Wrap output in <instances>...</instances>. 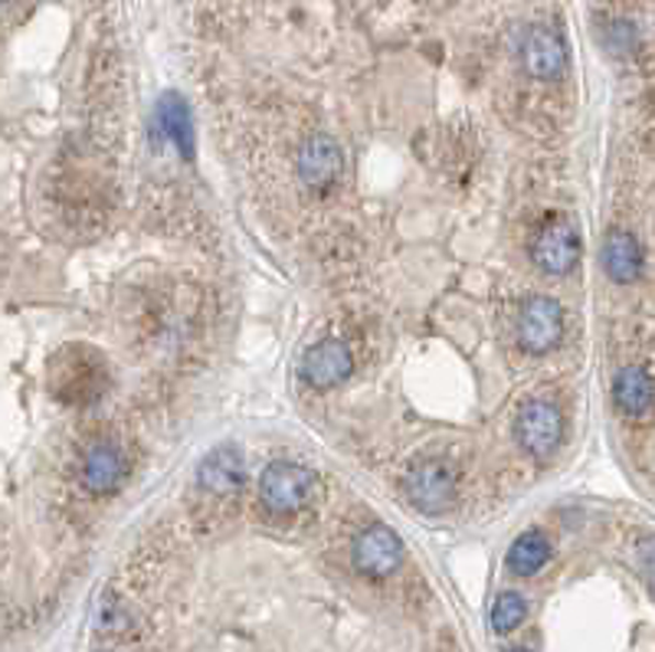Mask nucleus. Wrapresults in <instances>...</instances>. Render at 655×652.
<instances>
[{"label":"nucleus","instance_id":"7","mask_svg":"<svg viewBox=\"0 0 655 652\" xmlns=\"http://www.w3.org/2000/svg\"><path fill=\"white\" fill-rule=\"evenodd\" d=\"M400 557H403V544L384 524L368 528L354 541V564L368 577H387V574H393L400 567Z\"/></svg>","mask_w":655,"mask_h":652},{"label":"nucleus","instance_id":"9","mask_svg":"<svg viewBox=\"0 0 655 652\" xmlns=\"http://www.w3.org/2000/svg\"><path fill=\"white\" fill-rule=\"evenodd\" d=\"M354 361H351V351L348 345L341 341H318L315 348L305 351L302 358V374L312 388L318 391H328V388H338L348 374H351Z\"/></svg>","mask_w":655,"mask_h":652},{"label":"nucleus","instance_id":"17","mask_svg":"<svg viewBox=\"0 0 655 652\" xmlns=\"http://www.w3.org/2000/svg\"><path fill=\"white\" fill-rule=\"evenodd\" d=\"M512 652H527V650H512Z\"/></svg>","mask_w":655,"mask_h":652},{"label":"nucleus","instance_id":"3","mask_svg":"<svg viewBox=\"0 0 655 652\" xmlns=\"http://www.w3.org/2000/svg\"><path fill=\"white\" fill-rule=\"evenodd\" d=\"M580 260V233L567 217H550L534 237V262L550 272L564 275Z\"/></svg>","mask_w":655,"mask_h":652},{"label":"nucleus","instance_id":"4","mask_svg":"<svg viewBox=\"0 0 655 652\" xmlns=\"http://www.w3.org/2000/svg\"><path fill=\"white\" fill-rule=\"evenodd\" d=\"M515 433H518V443L531 456L547 459L560 446V433H564L560 410L554 403H547V400L524 403L522 413H518V423H515Z\"/></svg>","mask_w":655,"mask_h":652},{"label":"nucleus","instance_id":"16","mask_svg":"<svg viewBox=\"0 0 655 652\" xmlns=\"http://www.w3.org/2000/svg\"><path fill=\"white\" fill-rule=\"evenodd\" d=\"M524 613H527V604H524L522 594H515V590H505L499 600H495V607H492V630L495 633H512V630H518L524 620Z\"/></svg>","mask_w":655,"mask_h":652},{"label":"nucleus","instance_id":"14","mask_svg":"<svg viewBox=\"0 0 655 652\" xmlns=\"http://www.w3.org/2000/svg\"><path fill=\"white\" fill-rule=\"evenodd\" d=\"M613 396H616V406L626 416H646L653 410L655 400L653 378L646 371H640V368H626L613 381Z\"/></svg>","mask_w":655,"mask_h":652},{"label":"nucleus","instance_id":"18","mask_svg":"<svg viewBox=\"0 0 655 652\" xmlns=\"http://www.w3.org/2000/svg\"><path fill=\"white\" fill-rule=\"evenodd\" d=\"M0 3H3V0H0Z\"/></svg>","mask_w":655,"mask_h":652},{"label":"nucleus","instance_id":"5","mask_svg":"<svg viewBox=\"0 0 655 652\" xmlns=\"http://www.w3.org/2000/svg\"><path fill=\"white\" fill-rule=\"evenodd\" d=\"M564 335V312L554 298L547 295H534L527 298L518 315V341H522L527 351L534 355H544L550 348H557Z\"/></svg>","mask_w":655,"mask_h":652},{"label":"nucleus","instance_id":"15","mask_svg":"<svg viewBox=\"0 0 655 652\" xmlns=\"http://www.w3.org/2000/svg\"><path fill=\"white\" fill-rule=\"evenodd\" d=\"M547 561H550V541H547L541 531H527V534H522V537L512 544V551H509V567H512V574H518V577L537 574Z\"/></svg>","mask_w":655,"mask_h":652},{"label":"nucleus","instance_id":"1","mask_svg":"<svg viewBox=\"0 0 655 652\" xmlns=\"http://www.w3.org/2000/svg\"><path fill=\"white\" fill-rule=\"evenodd\" d=\"M312 486H315V479L305 466L279 459V463L265 466L260 479V496L269 512L285 515V512H295L305 506V499L312 496Z\"/></svg>","mask_w":655,"mask_h":652},{"label":"nucleus","instance_id":"8","mask_svg":"<svg viewBox=\"0 0 655 652\" xmlns=\"http://www.w3.org/2000/svg\"><path fill=\"white\" fill-rule=\"evenodd\" d=\"M341 164H345L341 148H338V141L328 138V134H312V138L302 144V151H298V174H302V181H305L308 187H315V191L331 187V184L338 181V174H341Z\"/></svg>","mask_w":655,"mask_h":652},{"label":"nucleus","instance_id":"11","mask_svg":"<svg viewBox=\"0 0 655 652\" xmlns=\"http://www.w3.org/2000/svg\"><path fill=\"white\" fill-rule=\"evenodd\" d=\"M125 479V456L119 446L112 443H99L89 449L86 463H83V482L89 492L106 496L112 489H119V482Z\"/></svg>","mask_w":655,"mask_h":652},{"label":"nucleus","instance_id":"6","mask_svg":"<svg viewBox=\"0 0 655 652\" xmlns=\"http://www.w3.org/2000/svg\"><path fill=\"white\" fill-rule=\"evenodd\" d=\"M522 63L534 79H557L567 69V46L550 26H531L522 40Z\"/></svg>","mask_w":655,"mask_h":652},{"label":"nucleus","instance_id":"13","mask_svg":"<svg viewBox=\"0 0 655 652\" xmlns=\"http://www.w3.org/2000/svg\"><path fill=\"white\" fill-rule=\"evenodd\" d=\"M603 269L616 282H633L643 272V250L633 233L613 230L603 243Z\"/></svg>","mask_w":655,"mask_h":652},{"label":"nucleus","instance_id":"10","mask_svg":"<svg viewBox=\"0 0 655 652\" xmlns=\"http://www.w3.org/2000/svg\"><path fill=\"white\" fill-rule=\"evenodd\" d=\"M200 486L207 492H217V496H230L243 486L247 479V463L240 456L237 446H220L214 449L204 463H200V472H197Z\"/></svg>","mask_w":655,"mask_h":652},{"label":"nucleus","instance_id":"12","mask_svg":"<svg viewBox=\"0 0 655 652\" xmlns=\"http://www.w3.org/2000/svg\"><path fill=\"white\" fill-rule=\"evenodd\" d=\"M154 122H157V129L164 131V138L181 151V157H190L194 154V122H190V109H187L184 96L164 93L157 99Z\"/></svg>","mask_w":655,"mask_h":652},{"label":"nucleus","instance_id":"2","mask_svg":"<svg viewBox=\"0 0 655 652\" xmlns=\"http://www.w3.org/2000/svg\"><path fill=\"white\" fill-rule=\"evenodd\" d=\"M403 489L419 512H443L456 499V472L443 459H419L406 472Z\"/></svg>","mask_w":655,"mask_h":652}]
</instances>
